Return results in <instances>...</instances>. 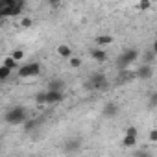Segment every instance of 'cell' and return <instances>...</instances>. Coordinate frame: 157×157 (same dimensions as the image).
<instances>
[{"mask_svg":"<svg viewBox=\"0 0 157 157\" xmlns=\"http://www.w3.org/2000/svg\"><path fill=\"white\" fill-rule=\"evenodd\" d=\"M56 52H57V56H59V57H65V59H68V57L72 56V48H70L68 44H59Z\"/></svg>","mask_w":157,"mask_h":157,"instance_id":"8","label":"cell"},{"mask_svg":"<svg viewBox=\"0 0 157 157\" xmlns=\"http://www.w3.org/2000/svg\"><path fill=\"white\" fill-rule=\"evenodd\" d=\"M144 59H146V63H148V65H150V63H153V61H155V48H153V50H148V52H146V56H144Z\"/></svg>","mask_w":157,"mask_h":157,"instance_id":"17","label":"cell"},{"mask_svg":"<svg viewBox=\"0 0 157 157\" xmlns=\"http://www.w3.org/2000/svg\"><path fill=\"white\" fill-rule=\"evenodd\" d=\"M68 67H70V68H80V67H82V57L70 56V57H68Z\"/></svg>","mask_w":157,"mask_h":157,"instance_id":"9","label":"cell"},{"mask_svg":"<svg viewBox=\"0 0 157 157\" xmlns=\"http://www.w3.org/2000/svg\"><path fill=\"white\" fill-rule=\"evenodd\" d=\"M150 6H151V0H139V10L146 11V10H150Z\"/></svg>","mask_w":157,"mask_h":157,"instance_id":"18","label":"cell"},{"mask_svg":"<svg viewBox=\"0 0 157 157\" xmlns=\"http://www.w3.org/2000/svg\"><path fill=\"white\" fill-rule=\"evenodd\" d=\"M126 135H133V137H137V128H128V129H126Z\"/></svg>","mask_w":157,"mask_h":157,"instance_id":"23","label":"cell"},{"mask_svg":"<svg viewBox=\"0 0 157 157\" xmlns=\"http://www.w3.org/2000/svg\"><path fill=\"white\" fill-rule=\"evenodd\" d=\"M11 57L19 63V61H22L24 59V50H15V52H11Z\"/></svg>","mask_w":157,"mask_h":157,"instance_id":"16","label":"cell"},{"mask_svg":"<svg viewBox=\"0 0 157 157\" xmlns=\"http://www.w3.org/2000/svg\"><path fill=\"white\" fill-rule=\"evenodd\" d=\"M117 109H118V107H117L115 104H107V105H105V109H104V113L111 117V115H117Z\"/></svg>","mask_w":157,"mask_h":157,"instance_id":"15","label":"cell"},{"mask_svg":"<svg viewBox=\"0 0 157 157\" xmlns=\"http://www.w3.org/2000/svg\"><path fill=\"white\" fill-rule=\"evenodd\" d=\"M48 2H50V6H54V8L59 6V0H48Z\"/></svg>","mask_w":157,"mask_h":157,"instance_id":"24","label":"cell"},{"mask_svg":"<svg viewBox=\"0 0 157 157\" xmlns=\"http://www.w3.org/2000/svg\"><path fill=\"white\" fill-rule=\"evenodd\" d=\"M135 142H137V137H133V135H126V137H124V140H122V144H124L126 148L135 146Z\"/></svg>","mask_w":157,"mask_h":157,"instance_id":"13","label":"cell"},{"mask_svg":"<svg viewBox=\"0 0 157 157\" xmlns=\"http://www.w3.org/2000/svg\"><path fill=\"white\" fill-rule=\"evenodd\" d=\"M87 83H89L91 89H102V87H105V76L104 74H94L93 80L87 82Z\"/></svg>","mask_w":157,"mask_h":157,"instance_id":"4","label":"cell"},{"mask_svg":"<svg viewBox=\"0 0 157 157\" xmlns=\"http://www.w3.org/2000/svg\"><path fill=\"white\" fill-rule=\"evenodd\" d=\"M10 74H11V68H10V67H6V65H2V67H0V82L8 80Z\"/></svg>","mask_w":157,"mask_h":157,"instance_id":"12","label":"cell"},{"mask_svg":"<svg viewBox=\"0 0 157 157\" xmlns=\"http://www.w3.org/2000/svg\"><path fill=\"white\" fill-rule=\"evenodd\" d=\"M63 100V93L61 91H46V102L44 104H59Z\"/></svg>","mask_w":157,"mask_h":157,"instance_id":"5","label":"cell"},{"mask_svg":"<svg viewBox=\"0 0 157 157\" xmlns=\"http://www.w3.org/2000/svg\"><path fill=\"white\" fill-rule=\"evenodd\" d=\"M113 43V37L111 35H98L96 37V44L102 46V44H111Z\"/></svg>","mask_w":157,"mask_h":157,"instance_id":"10","label":"cell"},{"mask_svg":"<svg viewBox=\"0 0 157 157\" xmlns=\"http://www.w3.org/2000/svg\"><path fill=\"white\" fill-rule=\"evenodd\" d=\"M157 140V129H151L150 131V142H155Z\"/></svg>","mask_w":157,"mask_h":157,"instance_id":"22","label":"cell"},{"mask_svg":"<svg viewBox=\"0 0 157 157\" xmlns=\"http://www.w3.org/2000/svg\"><path fill=\"white\" fill-rule=\"evenodd\" d=\"M41 74V65L39 63H28L19 68V78H33Z\"/></svg>","mask_w":157,"mask_h":157,"instance_id":"2","label":"cell"},{"mask_svg":"<svg viewBox=\"0 0 157 157\" xmlns=\"http://www.w3.org/2000/svg\"><path fill=\"white\" fill-rule=\"evenodd\" d=\"M91 54H93V59H96V61H105L107 59V52H104V50H93Z\"/></svg>","mask_w":157,"mask_h":157,"instance_id":"11","label":"cell"},{"mask_svg":"<svg viewBox=\"0 0 157 157\" xmlns=\"http://www.w3.org/2000/svg\"><path fill=\"white\" fill-rule=\"evenodd\" d=\"M135 74H137V78H140V80H148V78L153 76V68H151V65H142L139 70H135Z\"/></svg>","mask_w":157,"mask_h":157,"instance_id":"6","label":"cell"},{"mask_svg":"<svg viewBox=\"0 0 157 157\" xmlns=\"http://www.w3.org/2000/svg\"><path fill=\"white\" fill-rule=\"evenodd\" d=\"M21 26H22V28H30V26H32V19H30V17H22Z\"/></svg>","mask_w":157,"mask_h":157,"instance_id":"20","label":"cell"},{"mask_svg":"<svg viewBox=\"0 0 157 157\" xmlns=\"http://www.w3.org/2000/svg\"><path fill=\"white\" fill-rule=\"evenodd\" d=\"M35 100H37V104H44L46 102V93H39Z\"/></svg>","mask_w":157,"mask_h":157,"instance_id":"21","label":"cell"},{"mask_svg":"<svg viewBox=\"0 0 157 157\" xmlns=\"http://www.w3.org/2000/svg\"><path fill=\"white\" fill-rule=\"evenodd\" d=\"M24 120H26V111H24V107H13V109H10L8 115H6V122H10V124H22Z\"/></svg>","mask_w":157,"mask_h":157,"instance_id":"1","label":"cell"},{"mask_svg":"<svg viewBox=\"0 0 157 157\" xmlns=\"http://www.w3.org/2000/svg\"><path fill=\"white\" fill-rule=\"evenodd\" d=\"M137 56H139V54H137V50H133V48L128 50V52H124V54L120 56V59H118V67H120V68H126L131 61L137 59Z\"/></svg>","mask_w":157,"mask_h":157,"instance_id":"3","label":"cell"},{"mask_svg":"<svg viewBox=\"0 0 157 157\" xmlns=\"http://www.w3.org/2000/svg\"><path fill=\"white\" fill-rule=\"evenodd\" d=\"M50 91H61L63 89V82L61 80H54V82H50V87H48Z\"/></svg>","mask_w":157,"mask_h":157,"instance_id":"14","label":"cell"},{"mask_svg":"<svg viewBox=\"0 0 157 157\" xmlns=\"http://www.w3.org/2000/svg\"><path fill=\"white\" fill-rule=\"evenodd\" d=\"M137 74L135 70H126V68H120V78H118V82H131L135 80Z\"/></svg>","mask_w":157,"mask_h":157,"instance_id":"7","label":"cell"},{"mask_svg":"<svg viewBox=\"0 0 157 157\" xmlns=\"http://www.w3.org/2000/svg\"><path fill=\"white\" fill-rule=\"evenodd\" d=\"M4 65H6V67H10V68H11V70H13V68H17V61H15V59H13V57H11V56H10V57H6V59H4Z\"/></svg>","mask_w":157,"mask_h":157,"instance_id":"19","label":"cell"}]
</instances>
